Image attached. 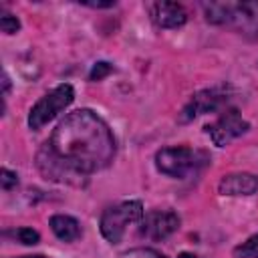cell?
Here are the masks:
<instances>
[{
    "label": "cell",
    "mask_w": 258,
    "mask_h": 258,
    "mask_svg": "<svg viewBox=\"0 0 258 258\" xmlns=\"http://www.w3.org/2000/svg\"><path fill=\"white\" fill-rule=\"evenodd\" d=\"M202 8L210 24H234L240 30L258 32V2H210Z\"/></svg>",
    "instance_id": "3957f363"
},
{
    "label": "cell",
    "mask_w": 258,
    "mask_h": 258,
    "mask_svg": "<svg viewBox=\"0 0 258 258\" xmlns=\"http://www.w3.org/2000/svg\"><path fill=\"white\" fill-rule=\"evenodd\" d=\"M0 30H2L4 34H14V32L20 30V20H18L14 14L2 10V16H0Z\"/></svg>",
    "instance_id": "9a60e30c"
},
{
    "label": "cell",
    "mask_w": 258,
    "mask_h": 258,
    "mask_svg": "<svg viewBox=\"0 0 258 258\" xmlns=\"http://www.w3.org/2000/svg\"><path fill=\"white\" fill-rule=\"evenodd\" d=\"M208 161H210V157L206 151L194 149L187 145L161 147L155 153L157 171L167 175V177H173V179H183L191 173H198Z\"/></svg>",
    "instance_id": "7a4b0ae2"
},
{
    "label": "cell",
    "mask_w": 258,
    "mask_h": 258,
    "mask_svg": "<svg viewBox=\"0 0 258 258\" xmlns=\"http://www.w3.org/2000/svg\"><path fill=\"white\" fill-rule=\"evenodd\" d=\"M0 185H2L4 191L16 187V185H18V175H16V171H12V169H8V167H2V169H0Z\"/></svg>",
    "instance_id": "ac0fdd59"
},
{
    "label": "cell",
    "mask_w": 258,
    "mask_h": 258,
    "mask_svg": "<svg viewBox=\"0 0 258 258\" xmlns=\"http://www.w3.org/2000/svg\"><path fill=\"white\" fill-rule=\"evenodd\" d=\"M139 224H141L139 234L143 238L157 242V240H165L167 236L177 232L181 220L173 210H149L147 214H143Z\"/></svg>",
    "instance_id": "9c48e42d"
},
{
    "label": "cell",
    "mask_w": 258,
    "mask_h": 258,
    "mask_svg": "<svg viewBox=\"0 0 258 258\" xmlns=\"http://www.w3.org/2000/svg\"><path fill=\"white\" fill-rule=\"evenodd\" d=\"M16 258H46L42 254H28V256H16Z\"/></svg>",
    "instance_id": "7402d4cb"
},
{
    "label": "cell",
    "mask_w": 258,
    "mask_h": 258,
    "mask_svg": "<svg viewBox=\"0 0 258 258\" xmlns=\"http://www.w3.org/2000/svg\"><path fill=\"white\" fill-rule=\"evenodd\" d=\"M2 85H4V93H2V95H4V99H6V95H8V91H10V79H8L6 73L2 75Z\"/></svg>",
    "instance_id": "ffe728a7"
},
{
    "label": "cell",
    "mask_w": 258,
    "mask_h": 258,
    "mask_svg": "<svg viewBox=\"0 0 258 258\" xmlns=\"http://www.w3.org/2000/svg\"><path fill=\"white\" fill-rule=\"evenodd\" d=\"M143 204L139 200H123L119 204L109 206L99 220V230L101 236L109 244H119L125 236V230L131 224L141 222L143 218Z\"/></svg>",
    "instance_id": "277c9868"
},
{
    "label": "cell",
    "mask_w": 258,
    "mask_h": 258,
    "mask_svg": "<svg viewBox=\"0 0 258 258\" xmlns=\"http://www.w3.org/2000/svg\"><path fill=\"white\" fill-rule=\"evenodd\" d=\"M250 129V123L242 117V113L234 107L226 109L214 123L206 125V133L210 135L212 143L218 147H226L230 145L234 139L242 137L246 131Z\"/></svg>",
    "instance_id": "52a82bcc"
},
{
    "label": "cell",
    "mask_w": 258,
    "mask_h": 258,
    "mask_svg": "<svg viewBox=\"0 0 258 258\" xmlns=\"http://www.w3.org/2000/svg\"><path fill=\"white\" fill-rule=\"evenodd\" d=\"M75 101V89L71 83H60L46 95H42L28 111V127L32 131L42 129L56 115H60Z\"/></svg>",
    "instance_id": "8992f818"
},
{
    "label": "cell",
    "mask_w": 258,
    "mask_h": 258,
    "mask_svg": "<svg viewBox=\"0 0 258 258\" xmlns=\"http://www.w3.org/2000/svg\"><path fill=\"white\" fill-rule=\"evenodd\" d=\"M147 10L157 28H179L187 22V12L177 2H151Z\"/></svg>",
    "instance_id": "30bf717a"
},
{
    "label": "cell",
    "mask_w": 258,
    "mask_h": 258,
    "mask_svg": "<svg viewBox=\"0 0 258 258\" xmlns=\"http://www.w3.org/2000/svg\"><path fill=\"white\" fill-rule=\"evenodd\" d=\"M4 236H12L14 240H18V242L24 244V246H34V244L40 242V234H38L34 228H28V226H22V228L4 232Z\"/></svg>",
    "instance_id": "4fadbf2b"
},
{
    "label": "cell",
    "mask_w": 258,
    "mask_h": 258,
    "mask_svg": "<svg viewBox=\"0 0 258 258\" xmlns=\"http://www.w3.org/2000/svg\"><path fill=\"white\" fill-rule=\"evenodd\" d=\"M48 226L52 230V234L60 240V242H77L83 236V228L81 222L69 214H54L48 220Z\"/></svg>",
    "instance_id": "7c38bea8"
},
{
    "label": "cell",
    "mask_w": 258,
    "mask_h": 258,
    "mask_svg": "<svg viewBox=\"0 0 258 258\" xmlns=\"http://www.w3.org/2000/svg\"><path fill=\"white\" fill-rule=\"evenodd\" d=\"M226 103H228V89L226 87H212V89L198 91L196 95H191L187 105L181 109L179 123H187V121H191V119H196L200 115L218 111Z\"/></svg>",
    "instance_id": "ba28073f"
},
{
    "label": "cell",
    "mask_w": 258,
    "mask_h": 258,
    "mask_svg": "<svg viewBox=\"0 0 258 258\" xmlns=\"http://www.w3.org/2000/svg\"><path fill=\"white\" fill-rule=\"evenodd\" d=\"M115 69H113V64L111 62H107V60H99V62H95L93 64V69H91V73H89V81H103L105 77H109L111 73H113Z\"/></svg>",
    "instance_id": "2e32d148"
},
{
    "label": "cell",
    "mask_w": 258,
    "mask_h": 258,
    "mask_svg": "<svg viewBox=\"0 0 258 258\" xmlns=\"http://www.w3.org/2000/svg\"><path fill=\"white\" fill-rule=\"evenodd\" d=\"M36 169L40 171V175L48 181L54 183H67V185H75V187H83L87 185L89 177L85 171H81L79 167H75L71 161H67L64 157H60L50 145L48 141L36 151Z\"/></svg>",
    "instance_id": "5b68a950"
},
{
    "label": "cell",
    "mask_w": 258,
    "mask_h": 258,
    "mask_svg": "<svg viewBox=\"0 0 258 258\" xmlns=\"http://www.w3.org/2000/svg\"><path fill=\"white\" fill-rule=\"evenodd\" d=\"M234 256L236 258H258V234L246 238L242 244H238L234 248Z\"/></svg>",
    "instance_id": "5bb4252c"
},
{
    "label": "cell",
    "mask_w": 258,
    "mask_h": 258,
    "mask_svg": "<svg viewBox=\"0 0 258 258\" xmlns=\"http://www.w3.org/2000/svg\"><path fill=\"white\" fill-rule=\"evenodd\" d=\"M218 191L228 198H242V196H254L258 191V175L248 171H236L228 173L220 179Z\"/></svg>",
    "instance_id": "8fae6325"
},
{
    "label": "cell",
    "mask_w": 258,
    "mask_h": 258,
    "mask_svg": "<svg viewBox=\"0 0 258 258\" xmlns=\"http://www.w3.org/2000/svg\"><path fill=\"white\" fill-rule=\"evenodd\" d=\"M177 258H202V256H198V254H194V252H181Z\"/></svg>",
    "instance_id": "44dd1931"
},
{
    "label": "cell",
    "mask_w": 258,
    "mask_h": 258,
    "mask_svg": "<svg viewBox=\"0 0 258 258\" xmlns=\"http://www.w3.org/2000/svg\"><path fill=\"white\" fill-rule=\"evenodd\" d=\"M85 6H89V8H111V6H115V2H85Z\"/></svg>",
    "instance_id": "d6986e66"
},
{
    "label": "cell",
    "mask_w": 258,
    "mask_h": 258,
    "mask_svg": "<svg viewBox=\"0 0 258 258\" xmlns=\"http://www.w3.org/2000/svg\"><path fill=\"white\" fill-rule=\"evenodd\" d=\"M121 258H167L161 252L153 250V248H131L127 252L121 254Z\"/></svg>",
    "instance_id": "e0dca14e"
},
{
    "label": "cell",
    "mask_w": 258,
    "mask_h": 258,
    "mask_svg": "<svg viewBox=\"0 0 258 258\" xmlns=\"http://www.w3.org/2000/svg\"><path fill=\"white\" fill-rule=\"evenodd\" d=\"M48 145L87 175L109 167L117 151L113 131L91 109H77L64 115L54 127Z\"/></svg>",
    "instance_id": "6da1fadb"
}]
</instances>
